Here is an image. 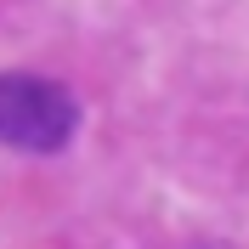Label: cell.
Returning <instances> with one entry per match:
<instances>
[{"instance_id": "obj_1", "label": "cell", "mask_w": 249, "mask_h": 249, "mask_svg": "<svg viewBox=\"0 0 249 249\" xmlns=\"http://www.w3.org/2000/svg\"><path fill=\"white\" fill-rule=\"evenodd\" d=\"M79 102L57 79L40 74H0V142L17 153H62L74 142Z\"/></svg>"}]
</instances>
